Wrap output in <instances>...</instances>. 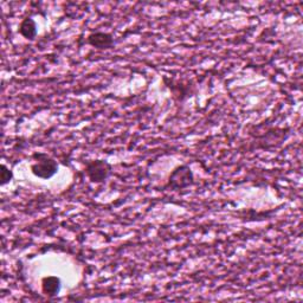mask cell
<instances>
[{
	"mask_svg": "<svg viewBox=\"0 0 303 303\" xmlns=\"http://www.w3.org/2000/svg\"><path fill=\"white\" fill-rule=\"evenodd\" d=\"M35 164L31 166V171L36 176L42 179H50L57 173L58 165L45 153H36L34 155Z\"/></svg>",
	"mask_w": 303,
	"mask_h": 303,
	"instance_id": "6da1fadb",
	"label": "cell"
},
{
	"mask_svg": "<svg viewBox=\"0 0 303 303\" xmlns=\"http://www.w3.org/2000/svg\"><path fill=\"white\" fill-rule=\"evenodd\" d=\"M86 174L93 183H102L109 176L111 167L108 162L103 160H95L88 162L85 168Z\"/></svg>",
	"mask_w": 303,
	"mask_h": 303,
	"instance_id": "7a4b0ae2",
	"label": "cell"
},
{
	"mask_svg": "<svg viewBox=\"0 0 303 303\" xmlns=\"http://www.w3.org/2000/svg\"><path fill=\"white\" fill-rule=\"evenodd\" d=\"M193 183L192 171L187 166H180L171 174L169 186L173 189H185Z\"/></svg>",
	"mask_w": 303,
	"mask_h": 303,
	"instance_id": "3957f363",
	"label": "cell"
},
{
	"mask_svg": "<svg viewBox=\"0 0 303 303\" xmlns=\"http://www.w3.org/2000/svg\"><path fill=\"white\" fill-rule=\"evenodd\" d=\"M88 42L90 45L99 49H108L113 45V38H111V36L108 34H103V32H97V34L90 35Z\"/></svg>",
	"mask_w": 303,
	"mask_h": 303,
	"instance_id": "277c9868",
	"label": "cell"
},
{
	"mask_svg": "<svg viewBox=\"0 0 303 303\" xmlns=\"http://www.w3.org/2000/svg\"><path fill=\"white\" fill-rule=\"evenodd\" d=\"M43 293L49 295V296H55L60 290V281L56 276L44 277L42 281Z\"/></svg>",
	"mask_w": 303,
	"mask_h": 303,
	"instance_id": "5b68a950",
	"label": "cell"
},
{
	"mask_svg": "<svg viewBox=\"0 0 303 303\" xmlns=\"http://www.w3.org/2000/svg\"><path fill=\"white\" fill-rule=\"evenodd\" d=\"M19 32L20 35L26 39H34L36 35H37V26H36L35 20L31 19V18L24 19L20 24Z\"/></svg>",
	"mask_w": 303,
	"mask_h": 303,
	"instance_id": "8992f818",
	"label": "cell"
},
{
	"mask_svg": "<svg viewBox=\"0 0 303 303\" xmlns=\"http://www.w3.org/2000/svg\"><path fill=\"white\" fill-rule=\"evenodd\" d=\"M12 179V172L6 167L5 165L2 166V185H6Z\"/></svg>",
	"mask_w": 303,
	"mask_h": 303,
	"instance_id": "52a82bcc",
	"label": "cell"
}]
</instances>
